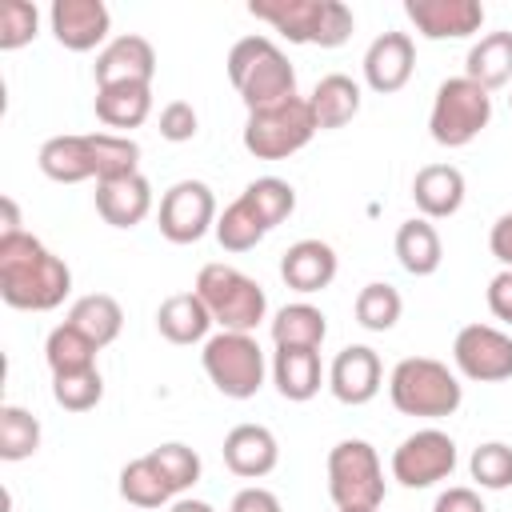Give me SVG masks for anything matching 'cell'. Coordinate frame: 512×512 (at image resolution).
<instances>
[{"instance_id": "cell-11", "label": "cell", "mask_w": 512, "mask_h": 512, "mask_svg": "<svg viewBox=\"0 0 512 512\" xmlns=\"http://www.w3.org/2000/svg\"><path fill=\"white\" fill-rule=\"evenodd\" d=\"M160 236L172 244H196L208 228H216V196L204 180H176L160 196L156 212Z\"/></svg>"}, {"instance_id": "cell-4", "label": "cell", "mask_w": 512, "mask_h": 512, "mask_svg": "<svg viewBox=\"0 0 512 512\" xmlns=\"http://www.w3.org/2000/svg\"><path fill=\"white\" fill-rule=\"evenodd\" d=\"M388 396L396 404V412L404 416H452L464 400V388L456 380V372H448V364L432 360V356H404L392 376H388Z\"/></svg>"}, {"instance_id": "cell-46", "label": "cell", "mask_w": 512, "mask_h": 512, "mask_svg": "<svg viewBox=\"0 0 512 512\" xmlns=\"http://www.w3.org/2000/svg\"><path fill=\"white\" fill-rule=\"evenodd\" d=\"M488 248H492V256H496L504 268H512V212H504V216L492 224Z\"/></svg>"}, {"instance_id": "cell-33", "label": "cell", "mask_w": 512, "mask_h": 512, "mask_svg": "<svg viewBox=\"0 0 512 512\" xmlns=\"http://www.w3.org/2000/svg\"><path fill=\"white\" fill-rule=\"evenodd\" d=\"M120 496L132 504V508H160L172 500V488L164 484V476L156 472V464L148 456H136L120 468Z\"/></svg>"}, {"instance_id": "cell-34", "label": "cell", "mask_w": 512, "mask_h": 512, "mask_svg": "<svg viewBox=\"0 0 512 512\" xmlns=\"http://www.w3.org/2000/svg\"><path fill=\"white\" fill-rule=\"evenodd\" d=\"M36 448H40V420L20 404H4L0 408V460L16 464V460H28Z\"/></svg>"}, {"instance_id": "cell-28", "label": "cell", "mask_w": 512, "mask_h": 512, "mask_svg": "<svg viewBox=\"0 0 512 512\" xmlns=\"http://www.w3.org/2000/svg\"><path fill=\"white\" fill-rule=\"evenodd\" d=\"M152 112V84L96 88V120L108 128H140Z\"/></svg>"}, {"instance_id": "cell-13", "label": "cell", "mask_w": 512, "mask_h": 512, "mask_svg": "<svg viewBox=\"0 0 512 512\" xmlns=\"http://www.w3.org/2000/svg\"><path fill=\"white\" fill-rule=\"evenodd\" d=\"M404 16L416 24L424 40H464L480 32L484 4L480 0H404Z\"/></svg>"}, {"instance_id": "cell-43", "label": "cell", "mask_w": 512, "mask_h": 512, "mask_svg": "<svg viewBox=\"0 0 512 512\" xmlns=\"http://www.w3.org/2000/svg\"><path fill=\"white\" fill-rule=\"evenodd\" d=\"M488 308H492L496 320L512 324V268H500L488 280Z\"/></svg>"}, {"instance_id": "cell-9", "label": "cell", "mask_w": 512, "mask_h": 512, "mask_svg": "<svg viewBox=\"0 0 512 512\" xmlns=\"http://www.w3.org/2000/svg\"><path fill=\"white\" fill-rule=\"evenodd\" d=\"M204 372L228 400H248L264 384V348L252 332H216L204 340Z\"/></svg>"}, {"instance_id": "cell-6", "label": "cell", "mask_w": 512, "mask_h": 512, "mask_svg": "<svg viewBox=\"0 0 512 512\" xmlns=\"http://www.w3.org/2000/svg\"><path fill=\"white\" fill-rule=\"evenodd\" d=\"M492 120V96L468 76H448L436 88L432 112H428V132L444 148H464L472 144Z\"/></svg>"}, {"instance_id": "cell-18", "label": "cell", "mask_w": 512, "mask_h": 512, "mask_svg": "<svg viewBox=\"0 0 512 512\" xmlns=\"http://www.w3.org/2000/svg\"><path fill=\"white\" fill-rule=\"evenodd\" d=\"M280 460V444L264 424H236L224 436V464L232 476L240 480H260L276 468Z\"/></svg>"}, {"instance_id": "cell-24", "label": "cell", "mask_w": 512, "mask_h": 512, "mask_svg": "<svg viewBox=\"0 0 512 512\" xmlns=\"http://www.w3.org/2000/svg\"><path fill=\"white\" fill-rule=\"evenodd\" d=\"M308 104H312V116H316L320 132L324 128H344L360 112V84L344 72H328V76L316 80Z\"/></svg>"}, {"instance_id": "cell-3", "label": "cell", "mask_w": 512, "mask_h": 512, "mask_svg": "<svg viewBox=\"0 0 512 512\" xmlns=\"http://www.w3.org/2000/svg\"><path fill=\"white\" fill-rule=\"evenodd\" d=\"M248 12L292 44L340 48L356 28V16L344 0H252Z\"/></svg>"}, {"instance_id": "cell-25", "label": "cell", "mask_w": 512, "mask_h": 512, "mask_svg": "<svg viewBox=\"0 0 512 512\" xmlns=\"http://www.w3.org/2000/svg\"><path fill=\"white\" fill-rule=\"evenodd\" d=\"M156 328L164 340L172 344H196L208 336L212 328V312L204 308V300L196 292H176L156 308Z\"/></svg>"}, {"instance_id": "cell-10", "label": "cell", "mask_w": 512, "mask_h": 512, "mask_svg": "<svg viewBox=\"0 0 512 512\" xmlns=\"http://www.w3.org/2000/svg\"><path fill=\"white\" fill-rule=\"evenodd\" d=\"M456 468V440L440 428H420L392 452V480L404 488H432Z\"/></svg>"}, {"instance_id": "cell-7", "label": "cell", "mask_w": 512, "mask_h": 512, "mask_svg": "<svg viewBox=\"0 0 512 512\" xmlns=\"http://www.w3.org/2000/svg\"><path fill=\"white\" fill-rule=\"evenodd\" d=\"M328 496L340 512H376L384 504V468L368 440H340L328 452Z\"/></svg>"}, {"instance_id": "cell-45", "label": "cell", "mask_w": 512, "mask_h": 512, "mask_svg": "<svg viewBox=\"0 0 512 512\" xmlns=\"http://www.w3.org/2000/svg\"><path fill=\"white\" fill-rule=\"evenodd\" d=\"M432 512H488V508L472 488H448V492L436 496Z\"/></svg>"}, {"instance_id": "cell-23", "label": "cell", "mask_w": 512, "mask_h": 512, "mask_svg": "<svg viewBox=\"0 0 512 512\" xmlns=\"http://www.w3.org/2000/svg\"><path fill=\"white\" fill-rule=\"evenodd\" d=\"M272 380H276V392L284 400H296V404L312 400L320 392V380H324L320 348H276Z\"/></svg>"}, {"instance_id": "cell-5", "label": "cell", "mask_w": 512, "mask_h": 512, "mask_svg": "<svg viewBox=\"0 0 512 512\" xmlns=\"http://www.w3.org/2000/svg\"><path fill=\"white\" fill-rule=\"evenodd\" d=\"M192 292L204 300V308L212 312V324H220V332H252L268 312L264 288L232 264H204L196 272Z\"/></svg>"}, {"instance_id": "cell-2", "label": "cell", "mask_w": 512, "mask_h": 512, "mask_svg": "<svg viewBox=\"0 0 512 512\" xmlns=\"http://www.w3.org/2000/svg\"><path fill=\"white\" fill-rule=\"evenodd\" d=\"M228 80L248 112L276 108L296 96V72L272 36H244L228 52Z\"/></svg>"}, {"instance_id": "cell-26", "label": "cell", "mask_w": 512, "mask_h": 512, "mask_svg": "<svg viewBox=\"0 0 512 512\" xmlns=\"http://www.w3.org/2000/svg\"><path fill=\"white\" fill-rule=\"evenodd\" d=\"M396 260L404 272L412 276H432L444 260V244H440V232L432 228V220L424 216H412L396 228Z\"/></svg>"}, {"instance_id": "cell-36", "label": "cell", "mask_w": 512, "mask_h": 512, "mask_svg": "<svg viewBox=\"0 0 512 512\" xmlns=\"http://www.w3.org/2000/svg\"><path fill=\"white\" fill-rule=\"evenodd\" d=\"M400 312H404V300H400V292H396L392 284H384V280L364 284L360 296H356V324L368 328V332H388V328L400 320Z\"/></svg>"}, {"instance_id": "cell-20", "label": "cell", "mask_w": 512, "mask_h": 512, "mask_svg": "<svg viewBox=\"0 0 512 512\" xmlns=\"http://www.w3.org/2000/svg\"><path fill=\"white\" fill-rule=\"evenodd\" d=\"M412 200L424 220L456 216L464 204V172L456 164H424L412 180Z\"/></svg>"}, {"instance_id": "cell-1", "label": "cell", "mask_w": 512, "mask_h": 512, "mask_svg": "<svg viewBox=\"0 0 512 512\" xmlns=\"http://www.w3.org/2000/svg\"><path fill=\"white\" fill-rule=\"evenodd\" d=\"M72 292V272L32 232L0 236V296L20 312H52Z\"/></svg>"}, {"instance_id": "cell-27", "label": "cell", "mask_w": 512, "mask_h": 512, "mask_svg": "<svg viewBox=\"0 0 512 512\" xmlns=\"http://www.w3.org/2000/svg\"><path fill=\"white\" fill-rule=\"evenodd\" d=\"M464 76L476 80L480 88H504L512 80V32H488L468 48L464 60Z\"/></svg>"}, {"instance_id": "cell-31", "label": "cell", "mask_w": 512, "mask_h": 512, "mask_svg": "<svg viewBox=\"0 0 512 512\" xmlns=\"http://www.w3.org/2000/svg\"><path fill=\"white\" fill-rule=\"evenodd\" d=\"M96 352H100V348H96L80 328H72L68 320H64L60 328H52L48 340H44V360H48L52 376H68V372H88V368H96Z\"/></svg>"}, {"instance_id": "cell-48", "label": "cell", "mask_w": 512, "mask_h": 512, "mask_svg": "<svg viewBox=\"0 0 512 512\" xmlns=\"http://www.w3.org/2000/svg\"><path fill=\"white\" fill-rule=\"evenodd\" d=\"M168 512H216V508H212V504H204V500H192V496H180V500H176V504H172Z\"/></svg>"}, {"instance_id": "cell-21", "label": "cell", "mask_w": 512, "mask_h": 512, "mask_svg": "<svg viewBox=\"0 0 512 512\" xmlns=\"http://www.w3.org/2000/svg\"><path fill=\"white\" fill-rule=\"evenodd\" d=\"M280 276L292 292H320L336 280V252L324 240H296L280 256Z\"/></svg>"}, {"instance_id": "cell-30", "label": "cell", "mask_w": 512, "mask_h": 512, "mask_svg": "<svg viewBox=\"0 0 512 512\" xmlns=\"http://www.w3.org/2000/svg\"><path fill=\"white\" fill-rule=\"evenodd\" d=\"M328 336V320L320 308L296 300V304H284L276 316H272V340L276 348H320Z\"/></svg>"}, {"instance_id": "cell-40", "label": "cell", "mask_w": 512, "mask_h": 512, "mask_svg": "<svg viewBox=\"0 0 512 512\" xmlns=\"http://www.w3.org/2000/svg\"><path fill=\"white\" fill-rule=\"evenodd\" d=\"M104 396V380L96 368L88 372H68V376H52V400L68 412H88L96 408Z\"/></svg>"}, {"instance_id": "cell-41", "label": "cell", "mask_w": 512, "mask_h": 512, "mask_svg": "<svg viewBox=\"0 0 512 512\" xmlns=\"http://www.w3.org/2000/svg\"><path fill=\"white\" fill-rule=\"evenodd\" d=\"M40 28V12L32 0H4L0 4V52H16L24 44H32Z\"/></svg>"}, {"instance_id": "cell-37", "label": "cell", "mask_w": 512, "mask_h": 512, "mask_svg": "<svg viewBox=\"0 0 512 512\" xmlns=\"http://www.w3.org/2000/svg\"><path fill=\"white\" fill-rule=\"evenodd\" d=\"M92 156H96V180H120L136 172L140 160V144L132 136H116V132H92Z\"/></svg>"}, {"instance_id": "cell-42", "label": "cell", "mask_w": 512, "mask_h": 512, "mask_svg": "<svg viewBox=\"0 0 512 512\" xmlns=\"http://www.w3.org/2000/svg\"><path fill=\"white\" fill-rule=\"evenodd\" d=\"M196 108L188 104V100H172V104H164V112H160V136L164 140H172V144H184V140H192L196 136Z\"/></svg>"}, {"instance_id": "cell-16", "label": "cell", "mask_w": 512, "mask_h": 512, "mask_svg": "<svg viewBox=\"0 0 512 512\" xmlns=\"http://www.w3.org/2000/svg\"><path fill=\"white\" fill-rule=\"evenodd\" d=\"M96 88H112V84H152L156 72V52L144 36L124 32L116 40H108L96 56Z\"/></svg>"}, {"instance_id": "cell-50", "label": "cell", "mask_w": 512, "mask_h": 512, "mask_svg": "<svg viewBox=\"0 0 512 512\" xmlns=\"http://www.w3.org/2000/svg\"><path fill=\"white\" fill-rule=\"evenodd\" d=\"M508 104H512V96H508Z\"/></svg>"}, {"instance_id": "cell-8", "label": "cell", "mask_w": 512, "mask_h": 512, "mask_svg": "<svg viewBox=\"0 0 512 512\" xmlns=\"http://www.w3.org/2000/svg\"><path fill=\"white\" fill-rule=\"evenodd\" d=\"M316 132L320 128H316L308 96H292V100H284L276 108L248 112V120H244V148L256 160H284V156L300 152Z\"/></svg>"}, {"instance_id": "cell-38", "label": "cell", "mask_w": 512, "mask_h": 512, "mask_svg": "<svg viewBox=\"0 0 512 512\" xmlns=\"http://www.w3.org/2000/svg\"><path fill=\"white\" fill-rule=\"evenodd\" d=\"M148 460L156 464V472L164 476V484L172 488V496H176V492H188V488L200 480V456H196L188 444H180V440H168V444L152 448Z\"/></svg>"}, {"instance_id": "cell-47", "label": "cell", "mask_w": 512, "mask_h": 512, "mask_svg": "<svg viewBox=\"0 0 512 512\" xmlns=\"http://www.w3.org/2000/svg\"><path fill=\"white\" fill-rule=\"evenodd\" d=\"M0 216H4L0 236H20V232H24V228H20V208H16L12 196H0Z\"/></svg>"}, {"instance_id": "cell-44", "label": "cell", "mask_w": 512, "mask_h": 512, "mask_svg": "<svg viewBox=\"0 0 512 512\" xmlns=\"http://www.w3.org/2000/svg\"><path fill=\"white\" fill-rule=\"evenodd\" d=\"M228 512H280V500H276V492L252 484V488H240V492L232 496Z\"/></svg>"}, {"instance_id": "cell-19", "label": "cell", "mask_w": 512, "mask_h": 512, "mask_svg": "<svg viewBox=\"0 0 512 512\" xmlns=\"http://www.w3.org/2000/svg\"><path fill=\"white\" fill-rule=\"evenodd\" d=\"M96 212L112 228H136L152 212V184L140 172L120 180H96Z\"/></svg>"}, {"instance_id": "cell-15", "label": "cell", "mask_w": 512, "mask_h": 512, "mask_svg": "<svg viewBox=\"0 0 512 512\" xmlns=\"http://www.w3.org/2000/svg\"><path fill=\"white\" fill-rule=\"evenodd\" d=\"M416 68V44L408 32H380L364 52V80L372 92L392 96L412 80Z\"/></svg>"}, {"instance_id": "cell-35", "label": "cell", "mask_w": 512, "mask_h": 512, "mask_svg": "<svg viewBox=\"0 0 512 512\" xmlns=\"http://www.w3.org/2000/svg\"><path fill=\"white\" fill-rule=\"evenodd\" d=\"M240 196L256 208V216L264 220L268 232H272L280 220H288L292 208H296V188H292L288 180H280V176H260V180H252Z\"/></svg>"}, {"instance_id": "cell-12", "label": "cell", "mask_w": 512, "mask_h": 512, "mask_svg": "<svg viewBox=\"0 0 512 512\" xmlns=\"http://www.w3.org/2000/svg\"><path fill=\"white\" fill-rule=\"evenodd\" d=\"M452 360L468 380L496 384L512 376V336L492 324H464L452 340Z\"/></svg>"}, {"instance_id": "cell-29", "label": "cell", "mask_w": 512, "mask_h": 512, "mask_svg": "<svg viewBox=\"0 0 512 512\" xmlns=\"http://www.w3.org/2000/svg\"><path fill=\"white\" fill-rule=\"evenodd\" d=\"M68 324L80 328L96 348H104V344H112V340L120 336V328H124V308H120L108 292H88V296H80V300L68 308Z\"/></svg>"}, {"instance_id": "cell-22", "label": "cell", "mask_w": 512, "mask_h": 512, "mask_svg": "<svg viewBox=\"0 0 512 512\" xmlns=\"http://www.w3.org/2000/svg\"><path fill=\"white\" fill-rule=\"evenodd\" d=\"M36 164L56 184H80V180L96 176V156H92L88 136H52V140H44Z\"/></svg>"}, {"instance_id": "cell-49", "label": "cell", "mask_w": 512, "mask_h": 512, "mask_svg": "<svg viewBox=\"0 0 512 512\" xmlns=\"http://www.w3.org/2000/svg\"><path fill=\"white\" fill-rule=\"evenodd\" d=\"M352 512H364V508H352Z\"/></svg>"}, {"instance_id": "cell-14", "label": "cell", "mask_w": 512, "mask_h": 512, "mask_svg": "<svg viewBox=\"0 0 512 512\" xmlns=\"http://www.w3.org/2000/svg\"><path fill=\"white\" fill-rule=\"evenodd\" d=\"M48 24L68 52H92L108 36L112 12L104 0H56L48 8Z\"/></svg>"}, {"instance_id": "cell-39", "label": "cell", "mask_w": 512, "mask_h": 512, "mask_svg": "<svg viewBox=\"0 0 512 512\" xmlns=\"http://www.w3.org/2000/svg\"><path fill=\"white\" fill-rule=\"evenodd\" d=\"M468 468H472V480H476L480 488H488V492L512 488V444H504V440L480 444V448L472 452Z\"/></svg>"}, {"instance_id": "cell-17", "label": "cell", "mask_w": 512, "mask_h": 512, "mask_svg": "<svg viewBox=\"0 0 512 512\" xmlns=\"http://www.w3.org/2000/svg\"><path fill=\"white\" fill-rule=\"evenodd\" d=\"M380 380H384V368H380V356L368 348V344H348L336 352L332 368H328V388L340 404H368L376 392H380Z\"/></svg>"}, {"instance_id": "cell-32", "label": "cell", "mask_w": 512, "mask_h": 512, "mask_svg": "<svg viewBox=\"0 0 512 512\" xmlns=\"http://www.w3.org/2000/svg\"><path fill=\"white\" fill-rule=\"evenodd\" d=\"M216 240H220V248H228V252H248V248H256L264 236H268V228H264V220L256 216V208L244 200V196H236L220 216H216Z\"/></svg>"}]
</instances>
